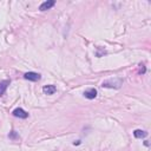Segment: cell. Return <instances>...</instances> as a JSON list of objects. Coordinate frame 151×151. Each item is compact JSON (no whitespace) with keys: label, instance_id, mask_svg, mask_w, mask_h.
Returning <instances> with one entry per match:
<instances>
[{"label":"cell","instance_id":"obj_1","mask_svg":"<svg viewBox=\"0 0 151 151\" xmlns=\"http://www.w3.org/2000/svg\"><path fill=\"white\" fill-rule=\"evenodd\" d=\"M122 85H123L122 78H113V79L111 78V79L103 81V84H101L103 87H110V88H119Z\"/></svg>","mask_w":151,"mask_h":151},{"label":"cell","instance_id":"obj_2","mask_svg":"<svg viewBox=\"0 0 151 151\" xmlns=\"http://www.w3.org/2000/svg\"><path fill=\"white\" fill-rule=\"evenodd\" d=\"M24 78L26 80H29V81H38L40 79V74L37 72H26L24 74Z\"/></svg>","mask_w":151,"mask_h":151},{"label":"cell","instance_id":"obj_3","mask_svg":"<svg viewBox=\"0 0 151 151\" xmlns=\"http://www.w3.org/2000/svg\"><path fill=\"white\" fill-rule=\"evenodd\" d=\"M12 113H13V116H14V117H17V118H20V119H26V118L28 117V113H27L25 110L20 109V107L15 109V110H14Z\"/></svg>","mask_w":151,"mask_h":151},{"label":"cell","instance_id":"obj_4","mask_svg":"<svg viewBox=\"0 0 151 151\" xmlns=\"http://www.w3.org/2000/svg\"><path fill=\"white\" fill-rule=\"evenodd\" d=\"M54 4H55V1H54V0H47V1L42 2V4L39 6V9H40V11L50 9L51 7H53V6H54Z\"/></svg>","mask_w":151,"mask_h":151},{"label":"cell","instance_id":"obj_5","mask_svg":"<svg viewBox=\"0 0 151 151\" xmlns=\"http://www.w3.org/2000/svg\"><path fill=\"white\" fill-rule=\"evenodd\" d=\"M84 97L87 99H94L97 97V90L96 88H88L84 92Z\"/></svg>","mask_w":151,"mask_h":151},{"label":"cell","instance_id":"obj_6","mask_svg":"<svg viewBox=\"0 0 151 151\" xmlns=\"http://www.w3.org/2000/svg\"><path fill=\"white\" fill-rule=\"evenodd\" d=\"M55 91H57V87L54 85H45L42 87V92L45 94H53Z\"/></svg>","mask_w":151,"mask_h":151},{"label":"cell","instance_id":"obj_7","mask_svg":"<svg viewBox=\"0 0 151 151\" xmlns=\"http://www.w3.org/2000/svg\"><path fill=\"white\" fill-rule=\"evenodd\" d=\"M9 83H11V81H9L8 79L0 81V96H2V94L6 92V90H7L8 85H9Z\"/></svg>","mask_w":151,"mask_h":151},{"label":"cell","instance_id":"obj_8","mask_svg":"<svg viewBox=\"0 0 151 151\" xmlns=\"http://www.w3.org/2000/svg\"><path fill=\"white\" fill-rule=\"evenodd\" d=\"M133 136L136 138H144V137L147 136V132L144 131V130H134L133 131Z\"/></svg>","mask_w":151,"mask_h":151},{"label":"cell","instance_id":"obj_9","mask_svg":"<svg viewBox=\"0 0 151 151\" xmlns=\"http://www.w3.org/2000/svg\"><path fill=\"white\" fill-rule=\"evenodd\" d=\"M8 138H9V139H13V140H17V139H19V136H18V133L13 130V131H11V132L8 133Z\"/></svg>","mask_w":151,"mask_h":151},{"label":"cell","instance_id":"obj_10","mask_svg":"<svg viewBox=\"0 0 151 151\" xmlns=\"http://www.w3.org/2000/svg\"><path fill=\"white\" fill-rule=\"evenodd\" d=\"M144 72H145V67L143 64H140V73H144Z\"/></svg>","mask_w":151,"mask_h":151}]
</instances>
